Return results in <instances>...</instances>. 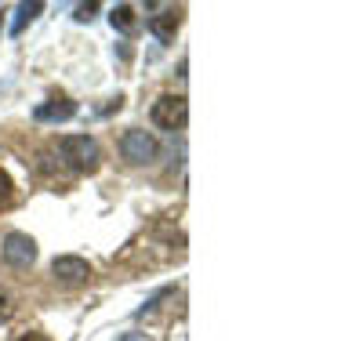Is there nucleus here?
Listing matches in <instances>:
<instances>
[{
	"label": "nucleus",
	"instance_id": "obj_1",
	"mask_svg": "<svg viewBox=\"0 0 363 341\" xmlns=\"http://www.w3.org/2000/svg\"><path fill=\"white\" fill-rule=\"evenodd\" d=\"M58 152H62L66 167H73L77 174H95L102 167V149L91 135H66L58 142Z\"/></svg>",
	"mask_w": 363,
	"mask_h": 341
},
{
	"label": "nucleus",
	"instance_id": "obj_2",
	"mask_svg": "<svg viewBox=\"0 0 363 341\" xmlns=\"http://www.w3.org/2000/svg\"><path fill=\"white\" fill-rule=\"evenodd\" d=\"M120 152H124V160H128V164H135V167H145V164H153V160H157L160 145H157L153 131L131 128L124 138H120Z\"/></svg>",
	"mask_w": 363,
	"mask_h": 341
},
{
	"label": "nucleus",
	"instance_id": "obj_3",
	"mask_svg": "<svg viewBox=\"0 0 363 341\" xmlns=\"http://www.w3.org/2000/svg\"><path fill=\"white\" fill-rule=\"evenodd\" d=\"M149 116H153L157 128L164 131H178V128H186V120H189V106L182 95H160L153 102V109H149Z\"/></svg>",
	"mask_w": 363,
	"mask_h": 341
},
{
	"label": "nucleus",
	"instance_id": "obj_4",
	"mask_svg": "<svg viewBox=\"0 0 363 341\" xmlns=\"http://www.w3.org/2000/svg\"><path fill=\"white\" fill-rule=\"evenodd\" d=\"M0 251H4V262L15 265V269H29L37 262V243H33V236H26V233H8Z\"/></svg>",
	"mask_w": 363,
	"mask_h": 341
},
{
	"label": "nucleus",
	"instance_id": "obj_5",
	"mask_svg": "<svg viewBox=\"0 0 363 341\" xmlns=\"http://www.w3.org/2000/svg\"><path fill=\"white\" fill-rule=\"evenodd\" d=\"M51 276H55L58 284H84L87 276H91V265L80 255H62V258L51 262Z\"/></svg>",
	"mask_w": 363,
	"mask_h": 341
},
{
	"label": "nucleus",
	"instance_id": "obj_6",
	"mask_svg": "<svg viewBox=\"0 0 363 341\" xmlns=\"http://www.w3.org/2000/svg\"><path fill=\"white\" fill-rule=\"evenodd\" d=\"M33 116L40 123H66V120L77 116V102L73 99H48V102H40L33 109Z\"/></svg>",
	"mask_w": 363,
	"mask_h": 341
},
{
	"label": "nucleus",
	"instance_id": "obj_7",
	"mask_svg": "<svg viewBox=\"0 0 363 341\" xmlns=\"http://www.w3.org/2000/svg\"><path fill=\"white\" fill-rule=\"evenodd\" d=\"M178 22H182V18H178V11H174V8H164L160 15L149 18V33H153L157 40H164V44H167V40H174Z\"/></svg>",
	"mask_w": 363,
	"mask_h": 341
},
{
	"label": "nucleus",
	"instance_id": "obj_8",
	"mask_svg": "<svg viewBox=\"0 0 363 341\" xmlns=\"http://www.w3.org/2000/svg\"><path fill=\"white\" fill-rule=\"evenodd\" d=\"M40 11H44L40 0H33V4H18V8H15V22H11V37H22V29L33 22Z\"/></svg>",
	"mask_w": 363,
	"mask_h": 341
},
{
	"label": "nucleus",
	"instance_id": "obj_9",
	"mask_svg": "<svg viewBox=\"0 0 363 341\" xmlns=\"http://www.w3.org/2000/svg\"><path fill=\"white\" fill-rule=\"evenodd\" d=\"M109 22H113V29H120V33H131L135 29V8L131 4H116L109 11Z\"/></svg>",
	"mask_w": 363,
	"mask_h": 341
},
{
	"label": "nucleus",
	"instance_id": "obj_10",
	"mask_svg": "<svg viewBox=\"0 0 363 341\" xmlns=\"http://www.w3.org/2000/svg\"><path fill=\"white\" fill-rule=\"evenodd\" d=\"M164 298H171V287H160V291H157L153 298H149V301H145V305L138 308V313H135V316H149V313H153V308H157V305L164 301Z\"/></svg>",
	"mask_w": 363,
	"mask_h": 341
},
{
	"label": "nucleus",
	"instance_id": "obj_11",
	"mask_svg": "<svg viewBox=\"0 0 363 341\" xmlns=\"http://www.w3.org/2000/svg\"><path fill=\"white\" fill-rule=\"evenodd\" d=\"M11 196H15V185H11V178H8L4 171H0V207H8Z\"/></svg>",
	"mask_w": 363,
	"mask_h": 341
},
{
	"label": "nucleus",
	"instance_id": "obj_12",
	"mask_svg": "<svg viewBox=\"0 0 363 341\" xmlns=\"http://www.w3.org/2000/svg\"><path fill=\"white\" fill-rule=\"evenodd\" d=\"M95 11H99V4H80L73 18H77V22H91V18H95Z\"/></svg>",
	"mask_w": 363,
	"mask_h": 341
},
{
	"label": "nucleus",
	"instance_id": "obj_13",
	"mask_svg": "<svg viewBox=\"0 0 363 341\" xmlns=\"http://www.w3.org/2000/svg\"><path fill=\"white\" fill-rule=\"evenodd\" d=\"M11 316V294L4 291V287H0V323H4Z\"/></svg>",
	"mask_w": 363,
	"mask_h": 341
},
{
	"label": "nucleus",
	"instance_id": "obj_14",
	"mask_svg": "<svg viewBox=\"0 0 363 341\" xmlns=\"http://www.w3.org/2000/svg\"><path fill=\"white\" fill-rule=\"evenodd\" d=\"M18 341H48V337H44V334H22Z\"/></svg>",
	"mask_w": 363,
	"mask_h": 341
},
{
	"label": "nucleus",
	"instance_id": "obj_15",
	"mask_svg": "<svg viewBox=\"0 0 363 341\" xmlns=\"http://www.w3.org/2000/svg\"><path fill=\"white\" fill-rule=\"evenodd\" d=\"M120 341H145V334H135V330H131V334H124Z\"/></svg>",
	"mask_w": 363,
	"mask_h": 341
}]
</instances>
